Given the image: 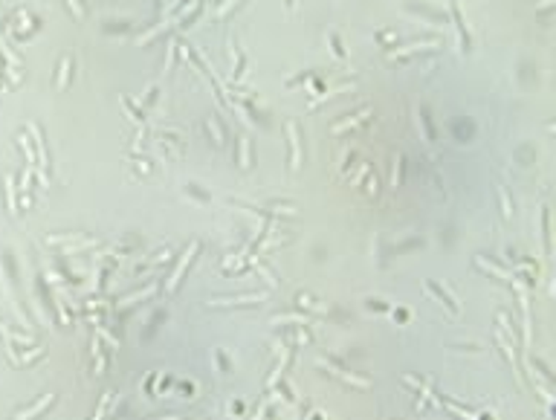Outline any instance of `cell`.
I'll list each match as a JSON object with an SVG mask.
<instances>
[{"label": "cell", "mask_w": 556, "mask_h": 420, "mask_svg": "<svg viewBox=\"0 0 556 420\" xmlns=\"http://www.w3.org/2000/svg\"><path fill=\"white\" fill-rule=\"evenodd\" d=\"M209 130H212V133H215L217 145H223V133H220V128H217V119H209Z\"/></svg>", "instance_id": "cell-17"}, {"label": "cell", "mask_w": 556, "mask_h": 420, "mask_svg": "<svg viewBox=\"0 0 556 420\" xmlns=\"http://www.w3.org/2000/svg\"><path fill=\"white\" fill-rule=\"evenodd\" d=\"M368 113H371L368 107H365V110H359V113H356V116H351V119H348V122H342V125H336V128H333V133H342V130H348V128H351V125H356V122H359V119H365V116H368Z\"/></svg>", "instance_id": "cell-8"}, {"label": "cell", "mask_w": 556, "mask_h": 420, "mask_svg": "<svg viewBox=\"0 0 556 420\" xmlns=\"http://www.w3.org/2000/svg\"><path fill=\"white\" fill-rule=\"evenodd\" d=\"M235 3H238V0H226V3H223V9H220V12H217V15H223V12H229V9H232V6H235Z\"/></svg>", "instance_id": "cell-22"}, {"label": "cell", "mask_w": 556, "mask_h": 420, "mask_svg": "<svg viewBox=\"0 0 556 420\" xmlns=\"http://www.w3.org/2000/svg\"><path fill=\"white\" fill-rule=\"evenodd\" d=\"M513 284H516V290H519V301H522V316H525V348L530 345V304H527V290L513 278Z\"/></svg>", "instance_id": "cell-3"}, {"label": "cell", "mask_w": 556, "mask_h": 420, "mask_svg": "<svg viewBox=\"0 0 556 420\" xmlns=\"http://www.w3.org/2000/svg\"><path fill=\"white\" fill-rule=\"evenodd\" d=\"M156 290V284H151L148 290H142V293H133V296H127V298H122V304H130V301H136V298H145V296H151V293Z\"/></svg>", "instance_id": "cell-13"}, {"label": "cell", "mask_w": 556, "mask_h": 420, "mask_svg": "<svg viewBox=\"0 0 556 420\" xmlns=\"http://www.w3.org/2000/svg\"><path fill=\"white\" fill-rule=\"evenodd\" d=\"M67 75H70V61H64V64H61V78H58V87H64V84H67Z\"/></svg>", "instance_id": "cell-18"}, {"label": "cell", "mask_w": 556, "mask_h": 420, "mask_svg": "<svg viewBox=\"0 0 556 420\" xmlns=\"http://www.w3.org/2000/svg\"><path fill=\"white\" fill-rule=\"evenodd\" d=\"M110 397H113V394H104V397H101V403H99V412H96V418H93V420H101V418H104V409H107V400H110Z\"/></svg>", "instance_id": "cell-16"}, {"label": "cell", "mask_w": 556, "mask_h": 420, "mask_svg": "<svg viewBox=\"0 0 556 420\" xmlns=\"http://www.w3.org/2000/svg\"><path fill=\"white\" fill-rule=\"evenodd\" d=\"M6 189H9V209L15 212V189H12V180H6Z\"/></svg>", "instance_id": "cell-20"}, {"label": "cell", "mask_w": 556, "mask_h": 420, "mask_svg": "<svg viewBox=\"0 0 556 420\" xmlns=\"http://www.w3.org/2000/svg\"><path fill=\"white\" fill-rule=\"evenodd\" d=\"M478 264H481L484 270H490L493 275H498V278H504V281H510V278H513L510 272H504V270H501V267H495V264H487V261H484V258H478Z\"/></svg>", "instance_id": "cell-10"}, {"label": "cell", "mask_w": 556, "mask_h": 420, "mask_svg": "<svg viewBox=\"0 0 556 420\" xmlns=\"http://www.w3.org/2000/svg\"><path fill=\"white\" fill-rule=\"evenodd\" d=\"M197 249H200V244H191V249H188V255H183V261L177 264V270L171 272V278H168V290H177V284H180V278H183V272L188 270V264H191V258L197 255Z\"/></svg>", "instance_id": "cell-2"}, {"label": "cell", "mask_w": 556, "mask_h": 420, "mask_svg": "<svg viewBox=\"0 0 556 420\" xmlns=\"http://www.w3.org/2000/svg\"><path fill=\"white\" fill-rule=\"evenodd\" d=\"M241 162L244 168H249V139H241Z\"/></svg>", "instance_id": "cell-14"}, {"label": "cell", "mask_w": 556, "mask_h": 420, "mask_svg": "<svg viewBox=\"0 0 556 420\" xmlns=\"http://www.w3.org/2000/svg\"><path fill=\"white\" fill-rule=\"evenodd\" d=\"M429 293H432V296H434V298H437V301H443V304H446L449 310H458V304H455V301H452V298H449V296H446V293H443V290H437L434 284H429Z\"/></svg>", "instance_id": "cell-9"}, {"label": "cell", "mask_w": 556, "mask_h": 420, "mask_svg": "<svg viewBox=\"0 0 556 420\" xmlns=\"http://www.w3.org/2000/svg\"><path fill=\"white\" fill-rule=\"evenodd\" d=\"M47 403H52V394H47V397H41V400H38V403H35L32 409H26V412H21V415H18V418H15V420H26V418H35V415H38V412H41V409H44Z\"/></svg>", "instance_id": "cell-6"}, {"label": "cell", "mask_w": 556, "mask_h": 420, "mask_svg": "<svg viewBox=\"0 0 556 420\" xmlns=\"http://www.w3.org/2000/svg\"><path fill=\"white\" fill-rule=\"evenodd\" d=\"M452 15H455V26H458V38H461V49H466V47H469V41H466V26H463V18H461L458 3H452Z\"/></svg>", "instance_id": "cell-4"}, {"label": "cell", "mask_w": 556, "mask_h": 420, "mask_svg": "<svg viewBox=\"0 0 556 420\" xmlns=\"http://www.w3.org/2000/svg\"><path fill=\"white\" fill-rule=\"evenodd\" d=\"M287 133H290V148H293L290 168H293V171H299V168H302V142H299V128H296V122H290V125H287Z\"/></svg>", "instance_id": "cell-1"}, {"label": "cell", "mask_w": 556, "mask_h": 420, "mask_svg": "<svg viewBox=\"0 0 556 420\" xmlns=\"http://www.w3.org/2000/svg\"><path fill=\"white\" fill-rule=\"evenodd\" d=\"M281 322H307V316H276L273 324H281Z\"/></svg>", "instance_id": "cell-15"}, {"label": "cell", "mask_w": 556, "mask_h": 420, "mask_svg": "<svg viewBox=\"0 0 556 420\" xmlns=\"http://www.w3.org/2000/svg\"><path fill=\"white\" fill-rule=\"evenodd\" d=\"M165 420H183V418H165Z\"/></svg>", "instance_id": "cell-23"}, {"label": "cell", "mask_w": 556, "mask_h": 420, "mask_svg": "<svg viewBox=\"0 0 556 420\" xmlns=\"http://www.w3.org/2000/svg\"><path fill=\"white\" fill-rule=\"evenodd\" d=\"M174 55H177V44H171V47H168V64H165V70H171V67H174Z\"/></svg>", "instance_id": "cell-19"}, {"label": "cell", "mask_w": 556, "mask_h": 420, "mask_svg": "<svg viewBox=\"0 0 556 420\" xmlns=\"http://www.w3.org/2000/svg\"><path fill=\"white\" fill-rule=\"evenodd\" d=\"M122 101H125V107H127V113H130V116H133L136 122H142V119H145V116H142V113L136 110V104H133V101H130V99H127V96H125Z\"/></svg>", "instance_id": "cell-12"}, {"label": "cell", "mask_w": 556, "mask_h": 420, "mask_svg": "<svg viewBox=\"0 0 556 420\" xmlns=\"http://www.w3.org/2000/svg\"><path fill=\"white\" fill-rule=\"evenodd\" d=\"M498 197H501V209H504V218L510 221V218H513V206H510V197H507V189H498Z\"/></svg>", "instance_id": "cell-11"}, {"label": "cell", "mask_w": 556, "mask_h": 420, "mask_svg": "<svg viewBox=\"0 0 556 420\" xmlns=\"http://www.w3.org/2000/svg\"><path fill=\"white\" fill-rule=\"evenodd\" d=\"M267 293H249V296H238V298H217L212 304H235V301H264Z\"/></svg>", "instance_id": "cell-5"}, {"label": "cell", "mask_w": 556, "mask_h": 420, "mask_svg": "<svg viewBox=\"0 0 556 420\" xmlns=\"http://www.w3.org/2000/svg\"><path fill=\"white\" fill-rule=\"evenodd\" d=\"M32 133L38 136V162H41V168H47V148H44V136H41V128H38V125H32Z\"/></svg>", "instance_id": "cell-7"}, {"label": "cell", "mask_w": 556, "mask_h": 420, "mask_svg": "<svg viewBox=\"0 0 556 420\" xmlns=\"http://www.w3.org/2000/svg\"><path fill=\"white\" fill-rule=\"evenodd\" d=\"M330 44H333V52H336V55L342 58V55H345V49L339 47V38H336V35H330Z\"/></svg>", "instance_id": "cell-21"}]
</instances>
